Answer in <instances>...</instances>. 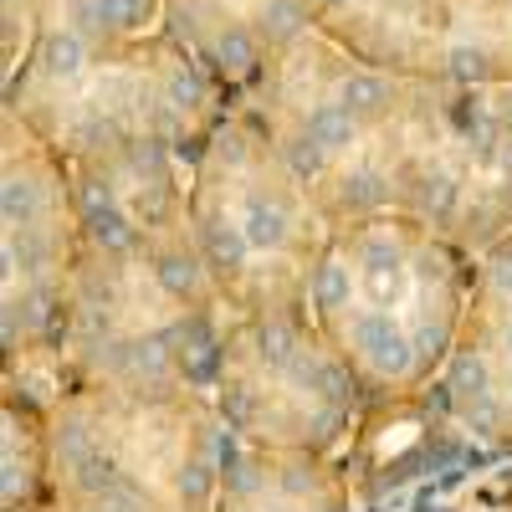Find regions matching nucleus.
Returning <instances> with one entry per match:
<instances>
[{
  "label": "nucleus",
  "mask_w": 512,
  "mask_h": 512,
  "mask_svg": "<svg viewBox=\"0 0 512 512\" xmlns=\"http://www.w3.org/2000/svg\"><path fill=\"white\" fill-rule=\"evenodd\" d=\"M221 466H226V487H231V492H251V487H256V466L241 461L231 441H221Z\"/></svg>",
  "instance_id": "a878e982"
},
{
  "label": "nucleus",
  "mask_w": 512,
  "mask_h": 512,
  "mask_svg": "<svg viewBox=\"0 0 512 512\" xmlns=\"http://www.w3.org/2000/svg\"><path fill=\"white\" fill-rule=\"evenodd\" d=\"M415 512H446V507H431V502H420V507H415Z\"/></svg>",
  "instance_id": "ea45409f"
},
{
  "label": "nucleus",
  "mask_w": 512,
  "mask_h": 512,
  "mask_svg": "<svg viewBox=\"0 0 512 512\" xmlns=\"http://www.w3.org/2000/svg\"><path fill=\"white\" fill-rule=\"evenodd\" d=\"M21 262H31V267L41 262V246H36V241H21Z\"/></svg>",
  "instance_id": "f704fd0d"
},
{
  "label": "nucleus",
  "mask_w": 512,
  "mask_h": 512,
  "mask_svg": "<svg viewBox=\"0 0 512 512\" xmlns=\"http://www.w3.org/2000/svg\"><path fill=\"white\" fill-rule=\"evenodd\" d=\"M246 415H251V400H246L241 390H226V420H231V425H241Z\"/></svg>",
  "instance_id": "72a5a7b5"
},
{
  "label": "nucleus",
  "mask_w": 512,
  "mask_h": 512,
  "mask_svg": "<svg viewBox=\"0 0 512 512\" xmlns=\"http://www.w3.org/2000/svg\"><path fill=\"white\" fill-rule=\"evenodd\" d=\"M246 251H251V241H246V231L236 221H210L205 226V256H210V267L236 272L246 262Z\"/></svg>",
  "instance_id": "423d86ee"
},
{
  "label": "nucleus",
  "mask_w": 512,
  "mask_h": 512,
  "mask_svg": "<svg viewBox=\"0 0 512 512\" xmlns=\"http://www.w3.org/2000/svg\"><path fill=\"white\" fill-rule=\"evenodd\" d=\"M436 354H446V328H441V323H436V328L425 323V328L415 333V359H436Z\"/></svg>",
  "instance_id": "c85d7f7f"
},
{
  "label": "nucleus",
  "mask_w": 512,
  "mask_h": 512,
  "mask_svg": "<svg viewBox=\"0 0 512 512\" xmlns=\"http://www.w3.org/2000/svg\"><path fill=\"white\" fill-rule=\"evenodd\" d=\"M256 359L267 369H292L297 364V333L287 323H262L256 328Z\"/></svg>",
  "instance_id": "9b49d317"
},
{
  "label": "nucleus",
  "mask_w": 512,
  "mask_h": 512,
  "mask_svg": "<svg viewBox=\"0 0 512 512\" xmlns=\"http://www.w3.org/2000/svg\"><path fill=\"white\" fill-rule=\"evenodd\" d=\"M446 390L456 395V405H466V400L487 395V390H492V379H487V364H482L477 354H461V359L451 364V384H446Z\"/></svg>",
  "instance_id": "2eb2a0df"
},
{
  "label": "nucleus",
  "mask_w": 512,
  "mask_h": 512,
  "mask_svg": "<svg viewBox=\"0 0 512 512\" xmlns=\"http://www.w3.org/2000/svg\"><path fill=\"white\" fill-rule=\"evenodd\" d=\"M292 379L297 384H308V390L318 395V400H328V405H338L344 410L349 400H354V379L338 369V364H313V359H297L292 364Z\"/></svg>",
  "instance_id": "7ed1b4c3"
},
{
  "label": "nucleus",
  "mask_w": 512,
  "mask_h": 512,
  "mask_svg": "<svg viewBox=\"0 0 512 512\" xmlns=\"http://www.w3.org/2000/svg\"><path fill=\"white\" fill-rule=\"evenodd\" d=\"M364 272H400V246L369 241V246H364Z\"/></svg>",
  "instance_id": "bb28decb"
},
{
  "label": "nucleus",
  "mask_w": 512,
  "mask_h": 512,
  "mask_svg": "<svg viewBox=\"0 0 512 512\" xmlns=\"http://www.w3.org/2000/svg\"><path fill=\"white\" fill-rule=\"evenodd\" d=\"M461 415H466V425H472L477 436H497V431H502V405H497L492 395L466 400V405H461Z\"/></svg>",
  "instance_id": "aec40b11"
},
{
  "label": "nucleus",
  "mask_w": 512,
  "mask_h": 512,
  "mask_svg": "<svg viewBox=\"0 0 512 512\" xmlns=\"http://www.w3.org/2000/svg\"><path fill=\"white\" fill-rule=\"evenodd\" d=\"M451 205H456V185H451V175H425V180H420V210H431V216H446Z\"/></svg>",
  "instance_id": "5701e85b"
},
{
  "label": "nucleus",
  "mask_w": 512,
  "mask_h": 512,
  "mask_svg": "<svg viewBox=\"0 0 512 512\" xmlns=\"http://www.w3.org/2000/svg\"><path fill=\"white\" fill-rule=\"evenodd\" d=\"M446 62H451V77L456 82H482L487 77V52L482 47H466V41L446 52Z\"/></svg>",
  "instance_id": "4be33fe9"
},
{
  "label": "nucleus",
  "mask_w": 512,
  "mask_h": 512,
  "mask_svg": "<svg viewBox=\"0 0 512 512\" xmlns=\"http://www.w3.org/2000/svg\"><path fill=\"white\" fill-rule=\"evenodd\" d=\"M210 482H216V472H210L205 461H185L180 477H175V487H180L185 502H205V497H210Z\"/></svg>",
  "instance_id": "b1692460"
},
{
  "label": "nucleus",
  "mask_w": 512,
  "mask_h": 512,
  "mask_svg": "<svg viewBox=\"0 0 512 512\" xmlns=\"http://www.w3.org/2000/svg\"><path fill=\"white\" fill-rule=\"evenodd\" d=\"M318 6H328V11H338V6H349V0H318Z\"/></svg>",
  "instance_id": "58836bf2"
},
{
  "label": "nucleus",
  "mask_w": 512,
  "mask_h": 512,
  "mask_svg": "<svg viewBox=\"0 0 512 512\" xmlns=\"http://www.w3.org/2000/svg\"><path fill=\"white\" fill-rule=\"evenodd\" d=\"M88 231H93V241H98L103 251H128V246H134V226H128L113 205L88 210Z\"/></svg>",
  "instance_id": "4468645a"
},
{
  "label": "nucleus",
  "mask_w": 512,
  "mask_h": 512,
  "mask_svg": "<svg viewBox=\"0 0 512 512\" xmlns=\"http://www.w3.org/2000/svg\"><path fill=\"white\" fill-rule=\"evenodd\" d=\"M216 67L221 72H231V77H241V72H251L256 67V36L251 31H241V26H226L221 36H216Z\"/></svg>",
  "instance_id": "9d476101"
},
{
  "label": "nucleus",
  "mask_w": 512,
  "mask_h": 512,
  "mask_svg": "<svg viewBox=\"0 0 512 512\" xmlns=\"http://www.w3.org/2000/svg\"><path fill=\"white\" fill-rule=\"evenodd\" d=\"M16 344V308H6V349Z\"/></svg>",
  "instance_id": "e433bc0d"
},
{
  "label": "nucleus",
  "mask_w": 512,
  "mask_h": 512,
  "mask_svg": "<svg viewBox=\"0 0 512 512\" xmlns=\"http://www.w3.org/2000/svg\"><path fill=\"white\" fill-rule=\"evenodd\" d=\"M180 338H185V379L190 384H216L221 349H216V338H210V328L205 323H185Z\"/></svg>",
  "instance_id": "20e7f679"
},
{
  "label": "nucleus",
  "mask_w": 512,
  "mask_h": 512,
  "mask_svg": "<svg viewBox=\"0 0 512 512\" xmlns=\"http://www.w3.org/2000/svg\"><path fill=\"white\" fill-rule=\"evenodd\" d=\"M149 11V0H88V16L93 26H108V31H128V26H139Z\"/></svg>",
  "instance_id": "dca6fc26"
},
{
  "label": "nucleus",
  "mask_w": 512,
  "mask_h": 512,
  "mask_svg": "<svg viewBox=\"0 0 512 512\" xmlns=\"http://www.w3.org/2000/svg\"><path fill=\"white\" fill-rule=\"evenodd\" d=\"M82 62H88V41L77 31H52L41 41V72L47 77H77Z\"/></svg>",
  "instance_id": "39448f33"
},
{
  "label": "nucleus",
  "mask_w": 512,
  "mask_h": 512,
  "mask_svg": "<svg viewBox=\"0 0 512 512\" xmlns=\"http://www.w3.org/2000/svg\"><path fill=\"white\" fill-rule=\"evenodd\" d=\"M492 282H497V292L512 297V251H502L497 262H492Z\"/></svg>",
  "instance_id": "473e14b6"
},
{
  "label": "nucleus",
  "mask_w": 512,
  "mask_h": 512,
  "mask_svg": "<svg viewBox=\"0 0 512 512\" xmlns=\"http://www.w3.org/2000/svg\"><path fill=\"white\" fill-rule=\"evenodd\" d=\"M88 451H93V446H88V431H82L77 420H72V425H62V456H67V461L77 466V461L88 456Z\"/></svg>",
  "instance_id": "c756f323"
},
{
  "label": "nucleus",
  "mask_w": 512,
  "mask_h": 512,
  "mask_svg": "<svg viewBox=\"0 0 512 512\" xmlns=\"http://www.w3.org/2000/svg\"><path fill=\"white\" fill-rule=\"evenodd\" d=\"M154 277H159V287H164L169 297H190V292L200 287V267L190 262V256H159Z\"/></svg>",
  "instance_id": "f3484780"
},
{
  "label": "nucleus",
  "mask_w": 512,
  "mask_h": 512,
  "mask_svg": "<svg viewBox=\"0 0 512 512\" xmlns=\"http://www.w3.org/2000/svg\"><path fill=\"white\" fill-rule=\"evenodd\" d=\"M282 487H287V492H303V487H308V477H303V472H287V477H282Z\"/></svg>",
  "instance_id": "c9c22d12"
},
{
  "label": "nucleus",
  "mask_w": 512,
  "mask_h": 512,
  "mask_svg": "<svg viewBox=\"0 0 512 512\" xmlns=\"http://www.w3.org/2000/svg\"><path fill=\"white\" fill-rule=\"evenodd\" d=\"M200 98H205V88H200V77H195L190 67L169 72V82H164V103H169V108H195Z\"/></svg>",
  "instance_id": "412c9836"
},
{
  "label": "nucleus",
  "mask_w": 512,
  "mask_h": 512,
  "mask_svg": "<svg viewBox=\"0 0 512 512\" xmlns=\"http://www.w3.org/2000/svg\"><path fill=\"white\" fill-rule=\"evenodd\" d=\"M379 200H384V185H379V175H369V169H359V175L344 180V205L369 210V205H379Z\"/></svg>",
  "instance_id": "393cba45"
},
{
  "label": "nucleus",
  "mask_w": 512,
  "mask_h": 512,
  "mask_svg": "<svg viewBox=\"0 0 512 512\" xmlns=\"http://www.w3.org/2000/svg\"><path fill=\"white\" fill-rule=\"evenodd\" d=\"M287 210L277 205V200H262V195H251L246 200V210H241V231H246V241L256 246V251H277V246H287Z\"/></svg>",
  "instance_id": "f03ea898"
},
{
  "label": "nucleus",
  "mask_w": 512,
  "mask_h": 512,
  "mask_svg": "<svg viewBox=\"0 0 512 512\" xmlns=\"http://www.w3.org/2000/svg\"><path fill=\"white\" fill-rule=\"evenodd\" d=\"M0 221H6V231H26L36 221V185L31 180L6 175V185H0Z\"/></svg>",
  "instance_id": "1a4fd4ad"
},
{
  "label": "nucleus",
  "mask_w": 512,
  "mask_h": 512,
  "mask_svg": "<svg viewBox=\"0 0 512 512\" xmlns=\"http://www.w3.org/2000/svg\"><path fill=\"white\" fill-rule=\"evenodd\" d=\"M21 308H26V318H31V323H47V308H52V292H47V287H31V297H26Z\"/></svg>",
  "instance_id": "2f4dec72"
},
{
  "label": "nucleus",
  "mask_w": 512,
  "mask_h": 512,
  "mask_svg": "<svg viewBox=\"0 0 512 512\" xmlns=\"http://www.w3.org/2000/svg\"><path fill=\"white\" fill-rule=\"evenodd\" d=\"M323 154H328V149H323L313 134H303V139L287 144V169H292L297 180H318V175H323Z\"/></svg>",
  "instance_id": "6ab92c4d"
},
{
  "label": "nucleus",
  "mask_w": 512,
  "mask_h": 512,
  "mask_svg": "<svg viewBox=\"0 0 512 512\" xmlns=\"http://www.w3.org/2000/svg\"><path fill=\"white\" fill-rule=\"evenodd\" d=\"M338 103H344L349 113H379L384 103H390V82L374 77V72H349L344 82H338Z\"/></svg>",
  "instance_id": "6e6552de"
},
{
  "label": "nucleus",
  "mask_w": 512,
  "mask_h": 512,
  "mask_svg": "<svg viewBox=\"0 0 512 512\" xmlns=\"http://www.w3.org/2000/svg\"><path fill=\"white\" fill-rule=\"evenodd\" d=\"M308 134L333 154V149H349L354 144V113L344 108V103H323V108H313L308 113Z\"/></svg>",
  "instance_id": "0eeeda50"
},
{
  "label": "nucleus",
  "mask_w": 512,
  "mask_h": 512,
  "mask_svg": "<svg viewBox=\"0 0 512 512\" xmlns=\"http://www.w3.org/2000/svg\"><path fill=\"white\" fill-rule=\"evenodd\" d=\"M354 297V282H349V267L344 262H323L313 272V303L318 308H344Z\"/></svg>",
  "instance_id": "ddd939ff"
},
{
  "label": "nucleus",
  "mask_w": 512,
  "mask_h": 512,
  "mask_svg": "<svg viewBox=\"0 0 512 512\" xmlns=\"http://www.w3.org/2000/svg\"><path fill=\"white\" fill-rule=\"evenodd\" d=\"M369 277V292H374V303H390V297L400 292V272H364Z\"/></svg>",
  "instance_id": "7c9ffc66"
},
{
  "label": "nucleus",
  "mask_w": 512,
  "mask_h": 512,
  "mask_svg": "<svg viewBox=\"0 0 512 512\" xmlns=\"http://www.w3.org/2000/svg\"><path fill=\"white\" fill-rule=\"evenodd\" d=\"M507 359H512V328H507Z\"/></svg>",
  "instance_id": "a19ab883"
},
{
  "label": "nucleus",
  "mask_w": 512,
  "mask_h": 512,
  "mask_svg": "<svg viewBox=\"0 0 512 512\" xmlns=\"http://www.w3.org/2000/svg\"><path fill=\"white\" fill-rule=\"evenodd\" d=\"M72 472H77V487H82V492H113V487L123 482L118 466H113L108 456H98V451H88V456L72 466Z\"/></svg>",
  "instance_id": "a211bd4d"
},
{
  "label": "nucleus",
  "mask_w": 512,
  "mask_h": 512,
  "mask_svg": "<svg viewBox=\"0 0 512 512\" xmlns=\"http://www.w3.org/2000/svg\"><path fill=\"white\" fill-rule=\"evenodd\" d=\"M354 338H359L364 359H369L379 374L400 379V374L415 369V338H405V333L390 323V313H364V318L354 323Z\"/></svg>",
  "instance_id": "f257e3e1"
},
{
  "label": "nucleus",
  "mask_w": 512,
  "mask_h": 512,
  "mask_svg": "<svg viewBox=\"0 0 512 512\" xmlns=\"http://www.w3.org/2000/svg\"><path fill=\"white\" fill-rule=\"evenodd\" d=\"M256 21H262L267 41H292L297 31L308 26V6H303V0H267Z\"/></svg>",
  "instance_id": "f8f14e48"
},
{
  "label": "nucleus",
  "mask_w": 512,
  "mask_h": 512,
  "mask_svg": "<svg viewBox=\"0 0 512 512\" xmlns=\"http://www.w3.org/2000/svg\"><path fill=\"white\" fill-rule=\"evenodd\" d=\"M502 123H507V134H512V98L502 103Z\"/></svg>",
  "instance_id": "4c0bfd02"
},
{
  "label": "nucleus",
  "mask_w": 512,
  "mask_h": 512,
  "mask_svg": "<svg viewBox=\"0 0 512 512\" xmlns=\"http://www.w3.org/2000/svg\"><path fill=\"white\" fill-rule=\"evenodd\" d=\"M323 512H349V507H323Z\"/></svg>",
  "instance_id": "79ce46f5"
},
{
  "label": "nucleus",
  "mask_w": 512,
  "mask_h": 512,
  "mask_svg": "<svg viewBox=\"0 0 512 512\" xmlns=\"http://www.w3.org/2000/svg\"><path fill=\"white\" fill-rule=\"evenodd\" d=\"M128 164H134L149 185H159V180H164V154H159V144H139L134 154H128Z\"/></svg>",
  "instance_id": "cd10ccee"
}]
</instances>
